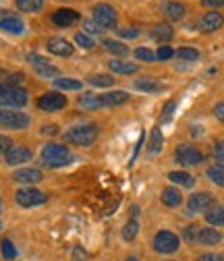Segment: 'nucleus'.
I'll list each match as a JSON object with an SVG mask.
<instances>
[{
	"instance_id": "7",
	"label": "nucleus",
	"mask_w": 224,
	"mask_h": 261,
	"mask_svg": "<svg viewBox=\"0 0 224 261\" xmlns=\"http://www.w3.org/2000/svg\"><path fill=\"white\" fill-rule=\"evenodd\" d=\"M93 21L98 23L102 29H114L118 17H116V11H114L110 5L100 3V5L93 7Z\"/></svg>"
},
{
	"instance_id": "32",
	"label": "nucleus",
	"mask_w": 224,
	"mask_h": 261,
	"mask_svg": "<svg viewBox=\"0 0 224 261\" xmlns=\"http://www.w3.org/2000/svg\"><path fill=\"white\" fill-rule=\"evenodd\" d=\"M206 220L212 226H224V207H216V210L208 212L206 214Z\"/></svg>"
},
{
	"instance_id": "45",
	"label": "nucleus",
	"mask_w": 224,
	"mask_h": 261,
	"mask_svg": "<svg viewBox=\"0 0 224 261\" xmlns=\"http://www.w3.org/2000/svg\"><path fill=\"white\" fill-rule=\"evenodd\" d=\"M118 36L120 38H137L139 31L137 29H118Z\"/></svg>"
},
{
	"instance_id": "46",
	"label": "nucleus",
	"mask_w": 224,
	"mask_h": 261,
	"mask_svg": "<svg viewBox=\"0 0 224 261\" xmlns=\"http://www.w3.org/2000/svg\"><path fill=\"white\" fill-rule=\"evenodd\" d=\"M73 259H75V261H85V259H87V253H85L81 247H75V249H73Z\"/></svg>"
},
{
	"instance_id": "15",
	"label": "nucleus",
	"mask_w": 224,
	"mask_h": 261,
	"mask_svg": "<svg viewBox=\"0 0 224 261\" xmlns=\"http://www.w3.org/2000/svg\"><path fill=\"white\" fill-rule=\"evenodd\" d=\"M52 21H54V25H58V27H71L73 23L79 21V13L73 11V9H58V11H54Z\"/></svg>"
},
{
	"instance_id": "8",
	"label": "nucleus",
	"mask_w": 224,
	"mask_h": 261,
	"mask_svg": "<svg viewBox=\"0 0 224 261\" xmlns=\"http://www.w3.org/2000/svg\"><path fill=\"white\" fill-rule=\"evenodd\" d=\"M179 247H181V241H179V237H177L175 232L160 230V232L154 237V249H156L158 253L168 255V253H175Z\"/></svg>"
},
{
	"instance_id": "21",
	"label": "nucleus",
	"mask_w": 224,
	"mask_h": 261,
	"mask_svg": "<svg viewBox=\"0 0 224 261\" xmlns=\"http://www.w3.org/2000/svg\"><path fill=\"white\" fill-rule=\"evenodd\" d=\"M220 241H222V234L216 230V228H202V230L197 232V243L200 245L212 247V245H218Z\"/></svg>"
},
{
	"instance_id": "19",
	"label": "nucleus",
	"mask_w": 224,
	"mask_h": 261,
	"mask_svg": "<svg viewBox=\"0 0 224 261\" xmlns=\"http://www.w3.org/2000/svg\"><path fill=\"white\" fill-rule=\"evenodd\" d=\"M0 29L13 36H21L25 31V23L19 17H5V19H0Z\"/></svg>"
},
{
	"instance_id": "13",
	"label": "nucleus",
	"mask_w": 224,
	"mask_h": 261,
	"mask_svg": "<svg viewBox=\"0 0 224 261\" xmlns=\"http://www.w3.org/2000/svg\"><path fill=\"white\" fill-rule=\"evenodd\" d=\"M46 48H48L50 54L62 56V58H67V56L73 54V46H71V42H67L65 38H50V40L46 42Z\"/></svg>"
},
{
	"instance_id": "26",
	"label": "nucleus",
	"mask_w": 224,
	"mask_h": 261,
	"mask_svg": "<svg viewBox=\"0 0 224 261\" xmlns=\"http://www.w3.org/2000/svg\"><path fill=\"white\" fill-rule=\"evenodd\" d=\"M15 5L23 13H38L44 9V0H15Z\"/></svg>"
},
{
	"instance_id": "6",
	"label": "nucleus",
	"mask_w": 224,
	"mask_h": 261,
	"mask_svg": "<svg viewBox=\"0 0 224 261\" xmlns=\"http://www.w3.org/2000/svg\"><path fill=\"white\" fill-rule=\"evenodd\" d=\"M29 116L25 112H15V110H0V126L13 128V130H23L29 126Z\"/></svg>"
},
{
	"instance_id": "30",
	"label": "nucleus",
	"mask_w": 224,
	"mask_h": 261,
	"mask_svg": "<svg viewBox=\"0 0 224 261\" xmlns=\"http://www.w3.org/2000/svg\"><path fill=\"white\" fill-rule=\"evenodd\" d=\"M104 48H106L110 54H116V56L129 54V48H127L125 44H120V42H116V40H104Z\"/></svg>"
},
{
	"instance_id": "18",
	"label": "nucleus",
	"mask_w": 224,
	"mask_h": 261,
	"mask_svg": "<svg viewBox=\"0 0 224 261\" xmlns=\"http://www.w3.org/2000/svg\"><path fill=\"white\" fill-rule=\"evenodd\" d=\"M135 89L145 91V93H160V91H166V85L160 83L158 79L143 77V79H137V81H135Z\"/></svg>"
},
{
	"instance_id": "5",
	"label": "nucleus",
	"mask_w": 224,
	"mask_h": 261,
	"mask_svg": "<svg viewBox=\"0 0 224 261\" xmlns=\"http://www.w3.org/2000/svg\"><path fill=\"white\" fill-rule=\"evenodd\" d=\"M15 199H17V203L21 207H36V205H42V203L48 201V195L38 191V189H29L27 187V189H19L15 193Z\"/></svg>"
},
{
	"instance_id": "54",
	"label": "nucleus",
	"mask_w": 224,
	"mask_h": 261,
	"mask_svg": "<svg viewBox=\"0 0 224 261\" xmlns=\"http://www.w3.org/2000/svg\"><path fill=\"white\" fill-rule=\"evenodd\" d=\"M0 230H3V224H0Z\"/></svg>"
},
{
	"instance_id": "34",
	"label": "nucleus",
	"mask_w": 224,
	"mask_h": 261,
	"mask_svg": "<svg viewBox=\"0 0 224 261\" xmlns=\"http://www.w3.org/2000/svg\"><path fill=\"white\" fill-rule=\"evenodd\" d=\"M208 178H210L214 185L224 187V168H222V166H212V168H208Z\"/></svg>"
},
{
	"instance_id": "12",
	"label": "nucleus",
	"mask_w": 224,
	"mask_h": 261,
	"mask_svg": "<svg viewBox=\"0 0 224 261\" xmlns=\"http://www.w3.org/2000/svg\"><path fill=\"white\" fill-rule=\"evenodd\" d=\"M189 212H206L214 205V197L210 193H195V195H191L189 197Z\"/></svg>"
},
{
	"instance_id": "16",
	"label": "nucleus",
	"mask_w": 224,
	"mask_h": 261,
	"mask_svg": "<svg viewBox=\"0 0 224 261\" xmlns=\"http://www.w3.org/2000/svg\"><path fill=\"white\" fill-rule=\"evenodd\" d=\"M42 178L44 176H42V172L38 168H21V170H17L13 174V180L15 182H21V185H36Z\"/></svg>"
},
{
	"instance_id": "44",
	"label": "nucleus",
	"mask_w": 224,
	"mask_h": 261,
	"mask_svg": "<svg viewBox=\"0 0 224 261\" xmlns=\"http://www.w3.org/2000/svg\"><path fill=\"white\" fill-rule=\"evenodd\" d=\"M202 5L208 9H222L224 7V0H202Z\"/></svg>"
},
{
	"instance_id": "42",
	"label": "nucleus",
	"mask_w": 224,
	"mask_h": 261,
	"mask_svg": "<svg viewBox=\"0 0 224 261\" xmlns=\"http://www.w3.org/2000/svg\"><path fill=\"white\" fill-rule=\"evenodd\" d=\"M197 232H200L197 226H187V228H185V239H187L189 243H195V241H197Z\"/></svg>"
},
{
	"instance_id": "3",
	"label": "nucleus",
	"mask_w": 224,
	"mask_h": 261,
	"mask_svg": "<svg viewBox=\"0 0 224 261\" xmlns=\"http://www.w3.org/2000/svg\"><path fill=\"white\" fill-rule=\"evenodd\" d=\"M29 100V93L21 87H13L3 83L0 85V106L3 108H23Z\"/></svg>"
},
{
	"instance_id": "9",
	"label": "nucleus",
	"mask_w": 224,
	"mask_h": 261,
	"mask_svg": "<svg viewBox=\"0 0 224 261\" xmlns=\"http://www.w3.org/2000/svg\"><path fill=\"white\" fill-rule=\"evenodd\" d=\"M27 62H31V67H34V71L44 77V79H52V77H58V69L54 67V64H50L48 58L40 56V54H27Z\"/></svg>"
},
{
	"instance_id": "14",
	"label": "nucleus",
	"mask_w": 224,
	"mask_h": 261,
	"mask_svg": "<svg viewBox=\"0 0 224 261\" xmlns=\"http://www.w3.org/2000/svg\"><path fill=\"white\" fill-rule=\"evenodd\" d=\"M222 25H224V17H222V13H218V11H210V13H206V15L202 17V21H200V29L206 31V34L218 31Z\"/></svg>"
},
{
	"instance_id": "25",
	"label": "nucleus",
	"mask_w": 224,
	"mask_h": 261,
	"mask_svg": "<svg viewBox=\"0 0 224 261\" xmlns=\"http://www.w3.org/2000/svg\"><path fill=\"white\" fill-rule=\"evenodd\" d=\"M79 106L85 108V110H98V108H102L104 104H102V97H100V95H95V93H85V95H81Z\"/></svg>"
},
{
	"instance_id": "52",
	"label": "nucleus",
	"mask_w": 224,
	"mask_h": 261,
	"mask_svg": "<svg viewBox=\"0 0 224 261\" xmlns=\"http://www.w3.org/2000/svg\"><path fill=\"white\" fill-rule=\"evenodd\" d=\"M125 261H139V259H137V257H127Z\"/></svg>"
},
{
	"instance_id": "10",
	"label": "nucleus",
	"mask_w": 224,
	"mask_h": 261,
	"mask_svg": "<svg viewBox=\"0 0 224 261\" xmlns=\"http://www.w3.org/2000/svg\"><path fill=\"white\" fill-rule=\"evenodd\" d=\"M65 106H67V97L56 91H48L38 97V108L44 112H56V110H62Z\"/></svg>"
},
{
	"instance_id": "24",
	"label": "nucleus",
	"mask_w": 224,
	"mask_h": 261,
	"mask_svg": "<svg viewBox=\"0 0 224 261\" xmlns=\"http://www.w3.org/2000/svg\"><path fill=\"white\" fill-rule=\"evenodd\" d=\"M162 203H164L166 207H179V205L183 203V195L179 193V189L168 187V189L162 191Z\"/></svg>"
},
{
	"instance_id": "37",
	"label": "nucleus",
	"mask_w": 224,
	"mask_h": 261,
	"mask_svg": "<svg viewBox=\"0 0 224 261\" xmlns=\"http://www.w3.org/2000/svg\"><path fill=\"white\" fill-rule=\"evenodd\" d=\"M135 56H137V60H143V62H154L156 60V52H152L150 48H137Z\"/></svg>"
},
{
	"instance_id": "39",
	"label": "nucleus",
	"mask_w": 224,
	"mask_h": 261,
	"mask_svg": "<svg viewBox=\"0 0 224 261\" xmlns=\"http://www.w3.org/2000/svg\"><path fill=\"white\" fill-rule=\"evenodd\" d=\"M175 56V50L170 46H160V50L156 52V58L158 60H170Z\"/></svg>"
},
{
	"instance_id": "53",
	"label": "nucleus",
	"mask_w": 224,
	"mask_h": 261,
	"mask_svg": "<svg viewBox=\"0 0 224 261\" xmlns=\"http://www.w3.org/2000/svg\"><path fill=\"white\" fill-rule=\"evenodd\" d=\"M3 13H5V11H3V9H0V15H3Z\"/></svg>"
},
{
	"instance_id": "20",
	"label": "nucleus",
	"mask_w": 224,
	"mask_h": 261,
	"mask_svg": "<svg viewBox=\"0 0 224 261\" xmlns=\"http://www.w3.org/2000/svg\"><path fill=\"white\" fill-rule=\"evenodd\" d=\"M108 69L112 73H118V75H135L139 71V67L135 62H127V60H110Z\"/></svg>"
},
{
	"instance_id": "51",
	"label": "nucleus",
	"mask_w": 224,
	"mask_h": 261,
	"mask_svg": "<svg viewBox=\"0 0 224 261\" xmlns=\"http://www.w3.org/2000/svg\"><path fill=\"white\" fill-rule=\"evenodd\" d=\"M200 261H222V257H218V255H210V253H206V255H202V257H200Z\"/></svg>"
},
{
	"instance_id": "27",
	"label": "nucleus",
	"mask_w": 224,
	"mask_h": 261,
	"mask_svg": "<svg viewBox=\"0 0 224 261\" xmlns=\"http://www.w3.org/2000/svg\"><path fill=\"white\" fill-rule=\"evenodd\" d=\"M54 87L56 89H65V91H79L81 89V81L71 79V77H58V79H54Z\"/></svg>"
},
{
	"instance_id": "35",
	"label": "nucleus",
	"mask_w": 224,
	"mask_h": 261,
	"mask_svg": "<svg viewBox=\"0 0 224 261\" xmlns=\"http://www.w3.org/2000/svg\"><path fill=\"white\" fill-rule=\"evenodd\" d=\"M175 56H179L181 60H187V62H195L200 58V52L195 48H179L175 52Z\"/></svg>"
},
{
	"instance_id": "11",
	"label": "nucleus",
	"mask_w": 224,
	"mask_h": 261,
	"mask_svg": "<svg viewBox=\"0 0 224 261\" xmlns=\"http://www.w3.org/2000/svg\"><path fill=\"white\" fill-rule=\"evenodd\" d=\"M5 160H7L9 166L25 164V162L31 160V149L25 147V145H11V147L5 151Z\"/></svg>"
},
{
	"instance_id": "55",
	"label": "nucleus",
	"mask_w": 224,
	"mask_h": 261,
	"mask_svg": "<svg viewBox=\"0 0 224 261\" xmlns=\"http://www.w3.org/2000/svg\"><path fill=\"white\" fill-rule=\"evenodd\" d=\"M0 212H3V205H0Z\"/></svg>"
},
{
	"instance_id": "33",
	"label": "nucleus",
	"mask_w": 224,
	"mask_h": 261,
	"mask_svg": "<svg viewBox=\"0 0 224 261\" xmlns=\"http://www.w3.org/2000/svg\"><path fill=\"white\" fill-rule=\"evenodd\" d=\"M89 83L95 85V87H110L114 83L112 75H104V73H98V75H91L89 77Z\"/></svg>"
},
{
	"instance_id": "17",
	"label": "nucleus",
	"mask_w": 224,
	"mask_h": 261,
	"mask_svg": "<svg viewBox=\"0 0 224 261\" xmlns=\"http://www.w3.org/2000/svg\"><path fill=\"white\" fill-rule=\"evenodd\" d=\"M162 13L168 21H181L187 15V7L183 3H177V0H168L162 5Z\"/></svg>"
},
{
	"instance_id": "23",
	"label": "nucleus",
	"mask_w": 224,
	"mask_h": 261,
	"mask_svg": "<svg viewBox=\"0 0 224 261\" xmlns=\"http://www.w3.org/2000/svg\"><path fill=\"white\" fill-rule=\"evenodd\" d=\"M152 38H154L156 42H160V44L170 42V40L175 38V29H172L170 25H166V23H162V25H156V27L152 29Z\"/></svg>"
},
{
	"instance_id": "40",
	"label": "nucleus",
	"mask_w": 224,
	"mask_h": 261,
	"mask_svg": "<svg viewBox=\"0 0 224 261\" xmlns=\"http://www.w3.org/2000/svg\"><path fill=\"white\" fill-rule=\"evenodd\" d=\"M212 155H214L218 162H224V141H216V143H214Z\"/></svg>"
},
{
	"instance_id": "28",
	"label": "nucleus",
	"mask_w": 224,
	"mask_h": 261,
	"mask_svg": "<svg viewBox=\"0 0 224 261\" xmlns=\"http://www.w3.org/2000/svg\"><path fill=\"white\" fill-rule=\"evenodd\" d=\"M168 178H170L175 185H181V187H185V189H191V187L195 185V178L191 176L189 172H170Z\"/></svg>"
},
{
	"instance_id": "2",
	"label": "nucleus",
	"mask_w": 224,
	"mask_h": 261,
	"mask_svg": "<svg viewBox=\"0 0 224 261\" xmlns=\"http://www.w3.org/2000/svg\"><path fill=\"white\" fill-rule=\"evenodd\" d=\"M98 126L95 124H77V126H73V128H69L67 133H65V139L69 141V143H73V145H79V147H89V145H93V141L98 139Z\"/></svg>"
},
{
	"instance_id": "43",
	"label": "nucleus",
	"mask_w": 224,
	"mask_h": 261,
	"mask_svg": "<svg viewBox=\"0 0 224 261\" xmlns=\"http://www.w3.org/2000/svg\"><path fill=\"white\" fill-rule=\"evenodd\" d=\"M85 31H87V34H100L102 27L95 21H85Z\"/></svg>"
},
{
	"instance_id": "41",
	"label": "nucleus",
	"mask_w": 224,
	"mask_h": 261,
	"mask_svg": "<svg viewBox=\"0 0 224 261\" xmlns=\"http://www.w3.org/2000/svg\"><path fill=\"white\" fill-rule=\"evenodd\" d=\"M25 75L23 73H13V75H7V85H13V87H19L23 83Z\"/></svg>"
},
{
	"instance_id": "36",
	"label": "nucleus",
	"mask_w": 224,
	"mask_h": 261,
	"mask_svg": "<svg viewBox=\"0 0 224 261\" xmlns=\"http://www.w3.org/2000/svg\"><path fill=\"white\" fill-rule=\"evenodd\" d=\"M0 251H3V257L9 259V261L17 257V249H15V245H13L9 239H5L3 243H0Z\"/></svg>"
},
{
	"instance_id": "50",
	"label": "nucleus",
	"mask_w": 224,
	"mask_h": 261,
	"mask_svg": "<svg viewBox=\"0 0 224 261\" xmlns=\"http://www.w3.org/2000/svg\"><path fill=\"white\" fill-rule=\"evenodd\" d=\"M172 110H175V102H168V104L164 106V118H166V120L170 118V114H172Z\"/></svg>"
},
{
	"instance_id": "22",
	"label": "nucleus",
	"mask_w": 224,
	"mask_h": 261,
	"mask_svg": "<svg viewBox=\"0 0 224 261\" xmlns=\"http://www.w3.org/2000/svg\"><path fill=\"white\" fill-rule=\"evenodd\" d=\"M100 97H102V104H104V106H120V104H125L127 100H129V93L116 89V91L102 93Z\"/></svg>"
},
{
	"instance_id": "31",
	"label": "nucleus",
	"mask_w": 224,
	"mask_h": 261,
	"mask_svg": "<svg viewBox=\"0 0 224 261\" xmlns=\"http://www.w3.org/2000/svg\"><path fill=\"white\" fill-rule=\"evenodd\" d=\"M137 232H139V222L133 218V220H129L125 224V228H122V239L125 241H133L135 237H137Z\"/></svg>"
},
{
	"instance_id": "38",
	"label": "nucleus",
	"mask_w": 224,
	"mask_h": 261,
	"mask_svg": "<svg viewBox=\"0 0 224 261\" xmlns=\"http://www.w3.org/2000/svg\"><path fill=\"white\" fill-rule=\"evenodd\" d=\"M75 44L81 46V48H85V50H89V48L95 46V44H93V38H89L87 34H77V36H75Z\"/></svg>"
},
{
	"instance_id": "4",
	"label": "nucleus",
	"mask_w": 224,
	"mask_h": 261,
	"mask_svg": "<svg viewBox=\"0 0 224 261\" xmlns=\"http://www.w3.org/2000/svg\"><path fill=\"white\" fill-rule=\"evenodd\" d=\"M175 160L183 166H197L204 162V153L195 147V145H189V143H181L175 149Z\"/></svg>"
},
{
	"instance_id": "47",
	"label": "nucleus",
	"mask_w": 224,
	"mask_h": 261,
	"mask_svg": "<svg viewBox=\"0 0 224 261\" xmlns=\"http://www.w3.org/2000/svg\"><path fill=\"white\" fill-rule=\"evenodd\" d=\"M214 116L224 122V102H218V104L214 106Z\"/></svg>"
},
{
	"instance_id": "56",
	"label": "nucleus",
	"mask_w": 224,
	"mask_h": 261,
	"mask_svg": "<svg viewBox=\"0 0 224 261\" xmlns=\"http://www.w3.org/2000/svg\"><path fill=\"white\" fill-rule=\"evenodd\" d=\"M222 168H224V164H222Z\"/></svg>"
},
{
	"instance_id": "1",
	"label": "nucleus",
	"mask_w": 224,
	"mask_h": 261,
	"mask_svg": "<svg viewBox=\"0 0 224 261\" xmlns=\"http://www.w3.org/2000/svg\"><path fill=\"white\" fill-rule=\"evenodd\" d=\"M40 158H42V164L48 166V168H62V166H67V164L73 162V153L60 143L44 145Z\"/></svg>"
},
{
	"instance_id": "29",
	"label": "nucleus",
	"mask_w": 224,
	"mask_h": 261,
	"mask_svg": "<svg viewBox=\"0 0 224 261\" xmlns=\"http://www.w3.org/2000/svg\"><path fill=\"white\" fill-rule=\"evenodd\" d=\"M162 141H164V137H162V130H160V126H156L154 130H152V141H150V147H147V151L154 155V153H158L160 149H162Z\"/></svg>"
},
{
	"instance_id": "48",
	"label": "nucleus",
	"mask_w": 224,
	"mask_h": 261,
	"mask_svg": "<svg viewBox=\"0 0 224 261\" xmlns=\"http://www.w3.org/2000/svg\"><path fill=\"white\" fill-rule=\"evenodd\" d=\"M42 133L44 135H56L58 133V126L56 124H46V126H42Z\"/></svg>"
},
{
	"instance_id": "49",
	"label": "nucleus",
	"mask_w": 224,
	"mask_h": 261,
	"mask_svg": "<svg viewBox=\"0 0 224 261\" xmlns=\"http://www.w3.org/2000/svg\"><path fill=\"white\" fill-rule=\"evenodd\" d=\"M13 145V141L9 139V137H5V135H0V151H7L9 147Z\"/></svg>"
}]
</instances>
